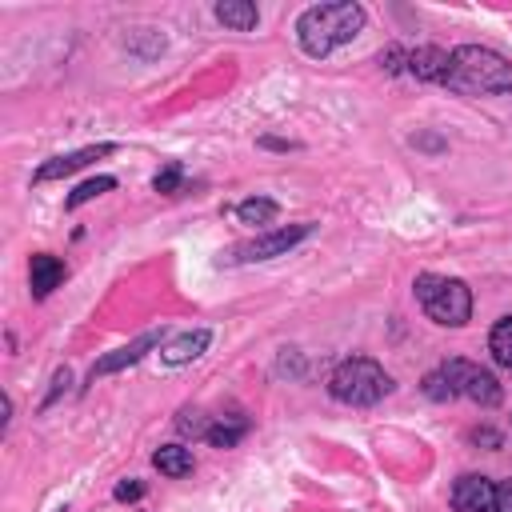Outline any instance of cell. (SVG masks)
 I'll return each instance as SVG.
<instances>
[{"label": "cell", "mask_w": 512, "mask_h": 512, "mask_svg": "<svg viewBox=\"0 0 512 512\" xmlns=\"http://www.w3.org/2000/svg\"><path fill=\"white\" fill-rule=\"evenodd\" d=\"M444 88H452L460 96H500V92H512V64L496 48L460 44L448 56Z\"/></svg>", "instance_id": "1"}, {"label": "cell", "mask_w": 512, "mask_h": 512, "mask_svg": "<svg viewBox=\"0 0 512 512\" xmlns=\"http://www.w3.org/2000/svg\"><path fill=\"white\" fill-rule=\"evenodd\" d=\"M364 28V8L352 0H332V4H312L296 20V40L308 56L324 60L332 48L348 44Z\"/></svg>", "instance_id": "2"}, {"label": "cell", "mask_w": 512, "mask_h": 512, "mask_svg": "<svg viewBox=\"0 0 512 512\" xmlns=\"http://www.w3.org/2000/svg\"><path fill=\"white\" fill-rule=\"evenodd\" d=\"M328 392H332V400H340V404L372 408V404H380V400L392 392V376H388L372 356H348V360H340V364L332 368Z\"/></svg>", "instance_id": "3"}, {"label": "cell", "mask_w": 512, "mask_h": 512, "mask_svg": "<svg viewBox=\"0 0 512 512\" xmlns=\"http://www.w3.org/2000/svg\"><path fill=\"white\" fill-rule=\"evenodd\" d=\"M420 308L428 312V320L444 324V328H464L472 320V292L464 280L456 276H436V272H420L412 284Z\"/></svg>", "instance_id": "4"}, {"label": "cell", "mask_w": 512, "mask_h": 512, "mask_svg": "<svg viewBox=\"0 0 512 512\" xmlns=\"http://www.w3.org/2000/svg\"><path fill=\"white\" fill-rule=\"evenodd\" d=\"M440 372H444V380L452 384V392L456 396H468L472 404H480V408H496L500 404V380L488 372V368H480V364H472V360H444L440 364Z\"/></svg>", "instance_id": "5"}, {"label": "cell", "mask_w": 512, "mask_h": 512, "mask_svg": "<svg viewBox=\"0 0 512 512\" xmlns=\"http://www.w3.org/2000/svg\"><path fill=\"white\" fill-rule=\"evenodd\" d=\"M304 236H312V224H288V228H272L248 244H236L232 248V260L236 264H252V260H272V256H284L288 248H296Z\"/></svg>", "instance_id": "6"}, {"label": "cell", "mask_w": 512, "mask_h": 512, "mask_svg": "<svg viewBox=\"0 0 512 512\" xmlns=\"http://www.w3.org/2000/svg\"><path fill=\"white\" fill-rule=\"evenodd\" d=\"M164 340V328L160 332H144V336H136L132 344H124V348H116V352H108V356H100L96 364H92V372H88V380L96 384V376H112V372H120V368H128V364H136L144 352H152L156 344Z\"/></svg>", "instance_id": "7"}, {"label": "cell", "mask_w": 512, "mask_h": 512, "mask_svg": "<svg viewBox=\"0 0 512 512\" xmlns=\"http://www.w3.org/2000/svg\"><path fill=\"white\" fill-rule=\"evenodd\" d=\"M116 152V144H88V148H76V152H64V156H52L48 164L36 168V184H48V180H60V176H72L76 168H84L88 160H100Z\"/></svg>", "instance_id": "8"}, {"label": "cell", "mask_w": 512, "mask_h": 512, "mask_svg": "<svg viewBox=\"0 0 512 512\" xmlns=\"http://www.w3.org/2000/svg\"><path fill=\"white\" fill-rule=\"evenodd\" d=\"M492 492H496V484L488 476L468 472V476H460L452 484V508L456 512H488L492 508Z\"/></svg>", "instance_id": "9"}, {"label": "cell", "mask_w": 512, "mask_h": 512, "mask_svg": "<svg viewBox=\"0 0 512 512\" xmlns=\"http://www.w3.org/2000/svg\"><path fill=\"white\" fill-rule=\"evenodd\" d=\"M60 280H64V260L52 256V252H36L32 264H28V288H32V296L44 300L52 288H60Z\"/></svg>", "instance_id": "10"}, {"label": "cell", "mask_w": 512, "mask_h": 512, "mask_svg": "<svg viewBox=\"0 0 512 512\" xmlns=\"http://www.w3.org/2000/svg\"><path fill=\"white\" fill-rule=\"evenodd\" d=\"M448 56H452V52H444V48H436V44H424V48L408 52V72H412L416 80L444 84V76H448Z\"/></svg>", "instance_id": "11"}, {"label": "cell", "mask_w": 512, "mask_h": 512, "mask_svg": "<svg viewBox=\"0 0 512 512\" xmlns=\"http://www.w3.org/2000/svg\"><path fill=\"white\" fill-rule=\"evenodd\" d=\"M208 344H212V332H208V328H196V332H184V336L168 340V344L160 348V360H164L168 368H180V364L196 360V356H200Z\"/></svg>", "instance_id": "12"}, {"label": "cell", "mask_w": 512, "mask_h": 512, "mask_svg": "<svg viewBox=\"0 0 512 512\" xmlns=\"http://www.w3.org/2000/svg\"><path fill=\"white\" fill-rule=\"evenodd\" d=\"M212 12H216V20H220L224 28H232V32H252V28L260 24V12H256L252 0H220Z\"/></svg>", "instance_id": "13"}, {"label": "cell", "mask_w": 512, "mask_h": 512, "mask_svg": "<svg viewBox=\"0 0 512 512\" xmlns=\"http://www.w3.org/2000/svg\"><path fill=\"white\" fill-rule=\"evenodd\" d=\"M152 464H156V472L160 476H172V480H180V476H188L192 472V448H184V444H164V448H156L152 452Z\"/></svg>", "instance_id": "14"}, {"label": "cell", "mask_w": 512, "mask_h": 512, "mask_svg": "<svg viewBox=\"0 0 512 512\" xmlns=\"http://www.w3.org/2000/svg\"><path fill=\"white\" fill-rule=\"evenodd\" d=\"M244 432H248V420H240V416H212L208 444H216V448H232V444L244 440Z\"/></svg>", "instance_id": "15"}, {"label": "cell", "mask_w": 512, "mask_h": 512, "mask_svg": "<svg viewBox=\"0 0 512 512\" xmlns=\"http://www.w3.org/2000/svg\"><path fill=\"white\" fill-rule=\"evenodd\" d=\"M488 352H492L496 364L512 368V316H500V320L492 324V332H488Z\"/></svg>", "instance_id": "16"}, {"label": "cell", "mask_w": 512, "mask_h": 512, "mask_svg": "<svg viewBox=\"0 0 512 512\" xmlns=\"http://www.w3.org/2000/svg\"><path fill=\"white\" fill-rule=\"evenodd\" d=\"M276 200H268V196H248V200H240L236 204V216L244 220V224H272L276 220Z\"/></svg>", "instance_id": "17"}, {"label": "cell", "mask_w": 512, "mask_h": 512, "mask_svg": "<svg viewBox=\"0 0 512 512\" xmlns=\"http://www.w3.org/2000/svg\"><path fill=\"white\" fill-rule=\"evenodd\" d=\"M176 428H180L184 436H192V440H208L212 416H208L204 408H180V416H176Z\"/></svg>", "instance_id": "18"}, {"label": "cell", "mask_w": 512, "mask_h": 512, "mask_svg": "<svg viewBox=\"0 0 512 512\" xmlns=\"http://www.w3.org/2000/svg\"><path fill=\"white\" fill-rule=\"evenodd\" d=\"M112 188H116L112 176H96V180H84L64 204H68V208H80V204H88V200H96V196H104V192H112Z\"/></svg>", "instance_id": "19"}, {"label": "cell", "mask_w": 512, "mask_h": 512, "mask_svg": "<svg viewBox=\"0 0 512 512\" xmlns=\"http://www.w3.org/2000/svg\"><path fill=\"white\" fill-rule=\"evenodd\" d=\"M180 176H184V168L172 160V164H164V172L152 176V188H156V192H176V188H180Z\"/></svg>", "instance_id": "20"}, {"label": "cell", "mask_w": 512, "mask_h": 512, "mask_svg": "<svg viewBox=\"0 0 512 512\" xmlns=\"http://www.w3.org/2000/svg\"><path fill=\"white\" fill-rule=\"evenodd\" d=\"M424 396H428V400H448V396H456V392H452V384L444 380V372L436 368V372L424 376Z\"/></svg>", "instance_id": "21"}, {"label": "cell", "mask_w": 512, "mask_h": 512, "mask_svg": "<svg viewBox=\"0 0 512 512\" xmlns=\"http://www.w3.org/2000/svg\"><path fill=\"white\" fill-rule=\"evenodd\" d=\"M488 512H512V480H500V484H496Z\"/></svg>", "instance_id": "22"}, {"label": "cell", "mask_w": 512, "mask_h": 512, "mask_svg": "<svg viewBox=\"0 0 512 512\" xmlns=\"http://www.w3.org/2000/svg\"><path fill=\"white\" fill-rule=\"evenodd\" d=\"M68 384H72V376H68V368H56V376H52V392L44 396V408H52V404L60 400V392H68Z\"/></svg>", "instance_id": "23"}, {"label": "cell", "mask_w": 512, "mask_h": 512, "mask_svg": "<svg viewBox=\"0 0 512 512\" xmlns=\"http://www.w3.org/2000/svg\"><path fill=\"white\" fill-rule=\"evenodd\" d=\"M144 496V484L140 480H120L116 484V500H140Z\"/></svg>", "instance_id": "24"}, {"label": "cell", "mask_w": 512, "mask_h": 512, "mask_svg": "<svg viewBox=\"0 0 512 512\" xmlns=\"http://www.w3.org/2000/svg\"><path fill=\"white\" fill-rule=\"evenodd\" d=\"M400 60L408 64V52H404V48H388V52H380V64H384L388 72H396V68H400Z\"/></svg>", "instance_id": "25"}, {"label": "cell", "mask_w": 512, "mask_h": 512, "mask_svg": "<svg viewBox=\"0 0 512 512\" xmlns=\"http://www.w3.org/2000/svg\"><path fill=\"white\" fill-rule=\"evenodd\" d=\"M472 440H476V444H488V448H496V444H500V436H496V432H488V428H484V432H472Z\"/></svg>", "instance_id": "26"}]
</instances>
